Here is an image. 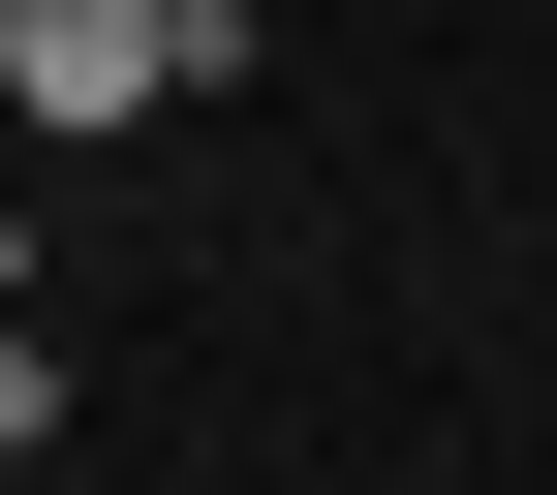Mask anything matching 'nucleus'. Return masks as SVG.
<instances>
[{
  "mask_svg": "<svg viewBox=\"0 0 557 495\" xmlns=\"http://www.w3.org/2000/svg\"><path fill=\"white\" fill-rule=\"evenodd\" d=\"M0 310H32V218H0Z\"/></svg>",
  "mask_w": 557,
  "mask_h": 495,
  "instance_id": "obj_3",
  "label": "nucleus"
},
{
  "mask_svg": "<svg viewBox=\"0 0 557 495\" xmlns=\"http://www.w3.org/2000/svg\"><path fill=\"white\" fill-rule=\"evenodd\" d=\"M32 434H62V341H32V310H0V465H32Z\"/></svg>",
  "mask_w": 557,
  "mask_h": 495,
  "instance_id": "obj_2",
  "label": "nucleus"
},
{
  "mask_svg": "<svg viewBox=\"0 0 557 495\" xmlns=\"http://www.w3.org/2000/svg\"><path fill=\"white\" fill-rule=\"evenodd\" d=\"M186 94H248V0H0V156H124Z\"/></svg>",
  "mask_w": 557,
  "mask_h": 495,
  "instance_id": "obj_1",
  "label": "nucleus"
}]
</instances>
